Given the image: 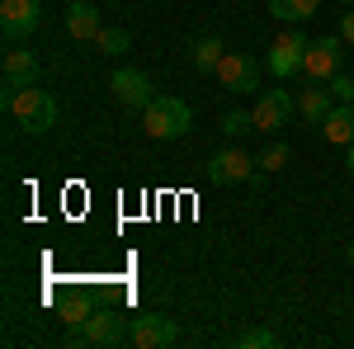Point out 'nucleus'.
<instances>
[{
    "mask_svg": "<svg viewBox=\"0 0 354 349\" xmlns=\"http://www.w3.org/2000/svg\"><path fill=\"white\" fill-rule=\"evenodd\" d=\"M194 123L189 104L180 100V95H156L151 104L142 109V128L147 137H156V142H175V137H185Z\"/></svg>",
    "mask_w": 354,
    "mask_h": 349,
    "instance_id": "nucleus-2",
    "label": "nucleus"
},
{
    "mask_svg": "<svg viewBox=\"0 0 354 349\" xmlns=\"http://www.w3.org/2000/svg\"><path fill=\"white\" fill-rule=\"evenodd\" d=\"M345 175L354 180V147H350V156H345Z\"/></svg>",
    "mask_w": 354,
    "mask_h": 349,
    "instance_id": "nucleus-25",
    "label": "nucleus"
},
{
    "mask_svg": "<svg viewBox=\"0 0 354 349\" xmlns=\"http://www.w3.org/2000/svg\"><path fill=\"white\" fill-rule=\"evenodd\" d=\"M5 100V109H10V118L24 128V133L33 137H43V133H53L57 128V100L48 95V90H38V85H24V90H15V95H0Z\"/></svg>",
    "mask_w": 354,
    "mask_h": 349,
    "instance_id": "nucleus-1",
    "label": "nucleus"
},
{
    "mask_svg": "<svg viewBox=\"0 0 354 349\" xmlns=\"http://www.w3.org/2000/svg\"><path fill=\"white\" fill-rule=\"evenodd\" d=\"M24 85H38V57L28 48H10L5 53V95H15Z\"/></svg>",
    "mask_w": 354,
    "mask_h": 349,
    "instance_id": "nucleus-12",
    "label": "nucleus"
},
{
    "mask_svg": "<svg viewBox=\"0 0 354 349\" xmlns=\"http://www.w3.org/2000/svg\"><path fill=\"white\" fill-rule=\"evenodd\" d=\"M317 10H322V0H270V15L283 24H307Z\"/></svg>",
    "mask_w": 354,
    "mask_h": 349,
    "instance_id": "nucleus-16",
    "label": "nucleus"
},
{
    "mask_svg": "<svg viewBox=\"0 0 354 349\" xmlns=\"http://www.w3.org/2000/svg\"><path fill=\"white\" fill-rule=\"evenodd\" d=\"M255 156H245L241 147H227V151H218L213 161H208V180L213 185H241V180H255L260 185V175H255Z\"/></svg>",
    "mask_w": 354,
    "mask_h": 349,
    "instance_id": "nucleus-9",
    "label": "nucleus"
},
{
    "mask_svg": "<svg viewBox=\"0 0 354 349\" xmlns=\"http://www.w3.org/2000/svg\"><path fill=\"white\" fill-rule=\"evenodd\" d=\"M95 43H100V53L104 57H123L128 53V48H133V38H128V28H100V33H95Z\"/></svg>",
    "mask_w": 354,
    "mask_h": 349,
    "instance_id": "nucleus-19",
    "label": "nucleus"
},
{
    "mask_svg": "<svg viewBox=\"0 0 354 349\" xmlns=\"http://www.w3.org/2000/svg\"><path fill=\"white\" fill-rule=\"evenodd\" d=\"M330 95H335L340 104H354V81L350 76H330Z\"/></svg>",
    "mask_w": 354,
    "mask_h": 349,
    "instance_id": "nucleus-23",
    "label": "nucleus"
},
{
    "mask_svg": "<svg viewBox=\"0 0 354 349\" xmlns=\"http://www.w3.org/2000/svg\"><path fill=\"white\" fill-rule=\"evenodd\" d=\"M250 118H255V133H279V128H288V118H293V90H260Z\"/></svg>",
    "mask_w": 354,
    "mask_h": 349,
    "instance_id": "nucleus-6",
    "label": "nucleus"
},
{
    "mask_svg": "<svg viewBox=\"0 0 354 349\" xmlns=\"http://www.w3.org/2000/svg\"><path fill=\"white\" fill-rule=\"evenodd\" d=\"M222 133H227V137L255 133V118H250V113H241V109H236V113H222Z\"/></svg>",
    "mask_w": 354,
    "mask_h": 349,
    "instance_id": "nucleus-21",
    "label": "nucleus"
},
{
    "mask_svg": "<svg viewBox=\"0 0 354 349\" xmlns=\"http://www.w3.org/2000/svg\"><path fill=\"white\" fill-rule=\"evenodd\" d=\"M302 57H307V38H302L298 24H293V33H279L270 43V62H265V66H270L279 81H293L302 71Z\"/></svg>",
    "mask_w": 354,
    "mask_h": 349,
    "instance_id": "nucleus-7",
    "label": "nucleus"
},
{
    "mask_svg": "<svg viewBox=\"0 0 354 349\" xmlns=\"http://www.w3.org/2000/svg\"><path fill=\"white\" fill-rule=\"evenodd\" d=\"M43 24V10H38V0H0V33L10 38V43H19L28 33H38Z\"/></svg>",
    "mask_w": 354,
    "mask_h": 349,
    "instance_id": "nucleus-8",
    "label": "nucleus"
},
{
    "mask_svg": "<svg viewBox=\"0 0 354 349\" xmlns=\"http://www.w3.org/2000/svg\"><path fill=\"white\" fill-rule=\"evenodd\" d=\"M236 345L241 349H279V335H274L270 326H250V330L236 335Z\"/></svg>",
    "mask_w": 354,
    "mask_h": 349,
    "instance_id": "nucleus-20",
    "label": "nucleus"
},
{
    "mask_svg": "<svg viewBox=\"0 0 354 349\" xmlns=\"http://www.w3.org/2000/svg\"><path fill=\"white\" fill-rule=\"evenodd\" d=\"M90 317H95V302H90V297L71 293V297H66V302H62V321L71 326V330H81V326L90 321Z\"/></svg>",
    "mask_w": 354,
    "mask_h": 349,
    "instance_id": "nucleus-18",
    "label": "nucleus"
},
{
    "mask_svg": "<svg viewBox=\"0 0 354 349\" xmlns=\"http://www.w3.org/2000/svg\"><path fill=\"white\" fill-rule=\"evenodd\" d=\"M340 38H345V43H354V15H345V19H340Z\"/></svg>",
    "mask_w": 354,
    "mask_h": 349,
    "instance_id": "nucleus-24",
    "label": "nucleus"
},
{
    "mask_svg": "<svg viewBox=\"0 0 354 349\" xmlns=\"http://www.w3.org/2000/svg\"><path fill=\"white\" fill-rule=\"evenodd\" d=\"M345 5H354V0H345Z\"/></svg>",
    "mask_w": 354,
    "mask_h": 349,
    "instance_id": "nucleus-27",
    "label": "nucleus"
},
{
    "mask_svg": "<svg viewBox=\"0 0 354 349\" xmlns=\"http://www.w3.org/2000/svg\"><path fill=\"white\" fill-rule=\"evenodd\" d=\"M322 137L335 142V147H354V104H340L335 100V109L326 113V123H322Z\"/></svg>",
    "mask_w": 354,
    "mask_h": 349,
    "instance_id": "nucleus-14",
    "label": "nucleus"
},
{
    "mask_svg": "<svg viewBox=\"0 0 354 349\" xmlns=\"http://www.w3.org/2000/svg\"><path fill=\"white\" fill-rule=\"evenodd\" d=\"M189 53H194V66H198V71H218V62L227 57V48L208 33V38H198V43H194Z\"/></svg>",
    "mask_w": 354,
    "mask_h": 349,
    "instance_id": "nucleus-17",
    "label": "nucleus"
},
{
    "mask_svg": "<svg viewBox=\"0 0 354 349\" xmlns=\"http://www.w3.org/2000/svg\"><path fill=\"white\" fill-rule=\"evenodd\" d=\"M128 340L137 349H170L180 345V321L165 317V312H142V317L128 321Z\"/></svg>",
    "mask_w": 354,
    "mask_h": 349,
    "instance_id": "nucleus-4",
    "label": "nucleus"
},
{
    "mask_svg": "<svg viewBox=\"0 0 354 349\" xmlns=\"http://www.w3.org/2000/svg\"><path fill=\"white\" fill-rule=\"evenodd\" d=\"M218 81L232 90V95H255L260 90V62L245 53H227L218 62Z\"/></svg>",
    "mask_w": 354,
    "mask_h": 349,
    "instance_id": "nucleus-10",
    "label": "nucleus"
},
{
    "mask_svg": "<svg viewBox=\"0 0 354 349\" xmlns=\"http://www.w3.org/2000/svg\"><path fill=\"white\" fill-rule=\"evenodd\" d=\"M283 165H288V147H283V142H274L270 151H265V156H260V170H283Z\"/></svg>",
    "mask_w": 354,
    "mask_h": 349,
    "instance_id": "nucleus-22",
    "label": "nucleus"
},
{
    "mask_svg": "<svg viewBox=\"0 0 354 349\" xmlns=\"http://www.w3.org/2000/svg\"><path fill=\"white\" fill-rule=\"evenodd\" d=\"M330 109H335V95H330V85H317V81H312V90H302V95H298V113L307 118V123H317V128L326 123Z\"/></svg>",
    "mask_w": 354,
    "mask_h": 349,
    "instance_id": "nucleus-15",
    "label": "nucleus"
},
{
    "mask_svg": "<svg viewBox=\"0 0 354 349\" xmlns=\"http://www.w3.org/2000/svg\"><path fill=\"white\" fill-rule=\"evenodd\" d=\"M123 340H128V321H123L113 307H95V317L71 335V345H95V349L100 345L113 349V345H123Z\"/></svg>",
    "mask_w": 354,
    "mask_h": 349,
    "instance_id": "nucleus-5",
    "label": "nucleus"
},
{
    "mask_svg": "<svg viewBox=\"0 0 354 349\" xmlns=\"http://www.w3.org/2000/svg\"><path fill=\"white\" fill-rule=\"evenodd\" d=\"M350 269H354V241H350Z\"/></svg>",
    "mask_w": 354,
    "mask_h": 349,
    "instance_id": "nucleus-26",
    "label": "nucleus"
},
{
    "mask_svg": "<svg viewBox=\"0 0 354 349\" xmlns=\"http://www.w3.org/2000/svg\"><path fill=\"white\" fill-rule=\"evenodd\" d=\"M100 10L90 5V0H76V5H66V33L76 38V43H90L95 33H100Z\"/></svg>",
    "mask_w": 354,
    "mask_h": 349,
    "instance_id": "nucleus-13",
    "label": "nucleus"
},
{
    "mask_svg": "<svg viewBox=\"0 0 354 349\" xmlns=\"http://www.w3.org/2000/svg\"><path fill=\"white\" fill-rule=\"evenodd\" d=\"M109 90L118 104L128 109H147L151 100H156V90H151V81H147V71H137V66H118L109 76Z\"/></svg>",
    "mask_w": 354,
    "mask_h": 349,
    "instance_id": "nucleus-11",
    "label": "nucleus"
},
{
    "mask_svg": "<svg viewBox=\"0 0 354 349\" xmlns=\"http://www.w3.org/2000/svg\"><path fill=\"white\" fill-rule=\"evenodd\" d=\"M345 38L340 33H326L317 43H307V57H302V76L317 85H330V76H340V62H345Z\"/></svg>",
    "mask_w": 354,
    "mask_h": 349,
    "instance_id": "nucleus-3",
    "label": "nucleus"
}]
</instances>
